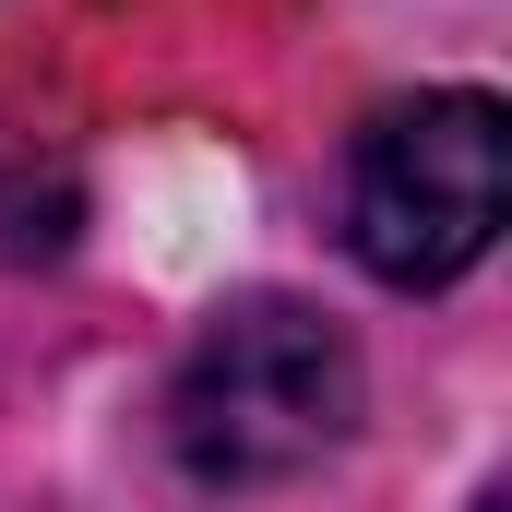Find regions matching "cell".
Wrapping results in <instances>:
<instances>
[{
    "instance_id": "obj_3",
    "label": "cell",
    "mask_w": 512,
    "mask_h": 512,
    "mask_svg": "<svg viewBox=\"0 0 512 512\" xmlns=\"http://www.w3.org/2000/svg\"><path fill=\"white\" fill-rule=\"evenodd\" d=\"M72 227H84V179H72L60 155H36V143L0 131V274L60 262V251H72Z\"/></svg>"
},
{
    "instance_id": "obj_2",
    "label": "cell",
    "mask_w": 512,
    "mask_h": 512,
    "mask_svg": "<svg viewBox=\"0 0 512 512\" xmlns=\"http://www.w3.org/2000/svg\"><path fill=\"white\" fill-rule=\"evenodd\" d=\"M501 239V96L441 84L346 143V251L382 286H453Z\"/></svg>"
},
{
    "instance_id": "obj_1",
    "label": "cell",
    "mask_w": 512,
    "mask_h": 512,
    "mask_svg": "<svg viewBox=\"0 0 512 512\" xmlns=\"http://www.w3.org/2000/svg\"><path fill=\"white\" fill-rule=\"evenodd\" d=\"M358 405H370V370H358L346 322H322L286 286H251L191 334V358L167 382V441L203 489H274V477H310L322 453H346Z\"/></svg>"
},
{
    "instance_id": "obj_4",
    "label": "cell",
    "mask_w": 512,
    "mask_h": 512,
    "mask_svg": "<svg viewBox=\"0 0 512 512\" xmlns=\"http://www.w3.org/2000/svg\"><path fill=\"white\" fill-rule=\"evenodd\" d=\"M477 512H512V501H501V489H489V501H477Z\"/></svg>"
}]
</instances>
